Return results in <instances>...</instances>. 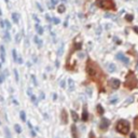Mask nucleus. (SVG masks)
<instances>
[{
  "instance_id": "obj_13",
  "label": "nucleus",
  "mask_w": 138,
  "mask_h": 138,
  "mask_svg": "<svg viewBox=\"0 0 138 138\" xmlns=\"http://www.w3.org/2000/svg\"><path fill=\"white\" fill-rule=\"evenodd\" d=\"M70 112H71V117H72V120H74V122H78V120H79V117H78V114L76 113V111L71 110Z\"/></svg>"
},
{
  "instance_id": "obj_25",
  "label": "nucleus",
  "mask_w": 138,
  "mask_h": 138,
  "mask_svg": "<svg viewBox=\"0 0 138 138\" xmlns=\"http://www.w3.org/2000/svg\"><path fill=\"white\" fill-rule=\"evenodd\" d=\"M117 101H118V97H117V96H113V97H112L111 99H110V104H112V105H114V104L117 103Z\"/></svg>"
},
{
  "instance_id": "obj_27",
  "label": "nucleus",
  "mask_w": 138,
  "mask_h": 138,
  "mask_svg": "<svg viewBox=\"0 0 138 138\" xmlns=\"http://www.w3.org/2000/svg\"><path fill=\"white\" fill-rule=\"evenodd\" d=\"M12 56H13L14 61H16V60H17V55H16V50H12Z\"/></svg>"
},
{
  "instance_id": "obj_29",
  "label": "nucleus",
  "mask_w": 138,
  "mask_h": 138,
  "mask_svg": "<svg viewBox=\"0 0 138 138\" xmlns=\"http://www.w3.org/2000/svg\"><path fill=\"white\" fill-rule=\"evenodd\" d=\"M134 124H135V127H136V129H138V117H136V118H135Z\"/></svg>"
},
{
  "instance_id": "obj_28",
  "label": "nucleus",
  "mask_w": 138,
  "mask_h": 138,
  "mask_svg": "<svg viewBox=\"0 0 138 138\" xmlns=\"http://www.w3.org/2000/svg\"><path fill=\"white\" fill-rule=\"evenodd\" d=\"M13 71H14V75H15V80H16V82H18V72H17V70H16V69H14L13 70Z\"/></svg>"
},
{
  "instance_id": "obj_19",
  "label": "nucleus",
  "mask_w": 138,
  "mask_h": 138,
  "mask_svg": "<svg viewBox=\"0 0 138 138\" xmlns=\"http://www.w3.org/2000/svg\"><path fill=\"white\" fill-rule=\"evenodd\" d=\"M14 128H15V132H16V133H22V127H21V126H19L18 124H15V125H14Z\"/></svg>"
},
{
  "instance_id": "obj_30",
  "label": "nucleus",
  "mask_w": 138,
  "mask_h": 138,
  "mask_svg": "<svg viewBox=\"0 0 138 138\" xmlns=\"http://www.w3.org/2000/svg\"><path fill=\"white\" fill-rule=\"evenodd\" d=\"M133 100H134V97H131V98H128V99H126L125 100V105H127L128 103H132Z\"/></svg>"
},
{
  "instance_id": "obj_38",
  "label": "nucleus",
  "mask_w": 138,
  "mask_h": 138,
  "mask_svg": "<svg viewBox=\"0 0 138 138\" xmlns=\"http://www.w3.org/2000/svg\"><path fill=\"white\" fill-rule=\"evenodd\" d=\"M0 26H1L2 28L4 27V22H3V21H0Z\"/></svg>"
},
{
  "instance_id": "obj_4",
  "label": "nucleus",
  "mask_w": 138,
  "mask_h": 138,
  "mask_svg": "<svg viewBox=\"0 0 138 138\" xmlns=\"http://www.w3.org/2000/svg\"><path fill=\"white\" fill-rule=\"evenodd\" d=\"M86 72L90 77H95L97 74V67L91 60H88V64H86Z\"/></svg>"
},
{
  "instance_id": "obj_3",
  "label": "nucleus",
  "mask_w": 138,
  "mask_h": 138,
  "mask_svg": "<svg viewBox=\"0 0 138 138\" xmlns=\"http://www.w3.org/2000/svg\"><path fill=\"white\" fill-rule=\"evenodd\" d=\"M97 5L101 9L115 10V4L113 0H97Z\"/></svg>"
},
{
  "instance_id": "obj_41",
  "label": "nucleus",
  "mask_w": 138,
  "mask_h": 138,
  "mask_svg": "<svg viewBox=\"0 0 138 138\" xmlns=\"http://www.w3.org/2000/svg\"><path fill=\"white\" fill-rule=\"evenodd\" d=\"M46 19H47V21H51V17H50V16H49V15H46Z\"/></svg>"
},
{
  "instance_id": "obj_10",
  "label": "nucleus",
  "mask_w": 138,
  "mask_h": 138,
  "mask_svg": "<svg viewBox=\"0 0 138 138\" xmlns=\"http://www.w3.org/2000/svg\"><path fill=\"white\" fill-rule=\"evenodd\" d=\"M89 119V113H88V110H86V107L83 108V112H82V120L84 122H86Z\"/></svg>"
},
{
  "instance_id": "obj_24",
  "label": "nucleus",
  "mask_w": 138,
  "mask_h": 138,
  "mask_svg": "<svg viewBox=\"0 0 138 138\" xmlns=\"http://www.w3.org/2000/svg\"><path fill=\"white\" fill-rule=\"evenodd\" d=\"M3 38H5V40H7V41H10V33H9V31H5L4 32V37Z\"/></svg>"
},
{
  "instance_id": "obj_17",
  "label": "nucleus",
  "mask_w": 138,
  "mask_h": 138,
  "mask_svg": "<svg viewBox=\"0 0 138 138\" xmlns=\"http://www.w3.org/2000/svg\"><path fill=\"white\" fill-rule=\"evenodd\" d=\"M19 118L22 119L23 122H26V113H25V111H21V112H19Z\"/></svg>"
},
{
  "instance_id": "obj_9",
  "label": "nucleus",
  "mask_w": 138,
  "mask_h": 138,
  "mask_svg": "<svg viewBox=\"0 0 138 138\" xmlns=\"http://www.w3.org/2000/svg\"><path fill=\"white\" fill-rule=\"evenodd\" d=\"M0 58H1L2 63H4V61H5V50H4L3 46H0Z\"/></svg>"
},
{
  "instance_id": "obj_34",
  "label": "nucleus",
  "mask_w": 138,
  "mask_h": 138,
  "mask_svg": "<svg viewBox=\"0 0 138 138\" xmlns=\"http://www.w3.org/2000/svg\"><path fill=\"white\" fill-rule=\"evenodd\" d=\"M52 21L54 22L55 24H58V23H60V19H58V18H55V17H54V18H52Z\"/></svg>"
},
{
  "instance_id": "obj_5",
  "label": "nucleus",
  "mask_w": 138,
  "mask_h": 138,
  "mask_svg": "<svg viewBox=\"0 0 138 138\" xmlns=\"http://www.w3.org/2000/svg\"><path fill=\"white\" fill-rule=\"evenodd\" d=\"M109 85H110L111 89L118 90V89H119V86L121 85V82L118 80V79H111V80L109 81Z\"/></svg>"
},
{
  "instance_id": "obj_20",
  "label": "nucleus",
  "mask_w": 138,
  "mask_h": 138,
  "mask_svg": "<svg viewBox=\"0 0 138 138\" xmlns=\"http://www.w3.org/2000/svg\"><path fill=\"white\" fill-rule=\"evenodd\" d=\"M21 39H22V35L21 33H17V35L15 36V42L16 43H19V42H21Z\"/></svg>"
},
{
  "instance_id": "obj_40",
  "label": "nucleus",
  "mask_w": 138,
  "mask_h": 138,
  "mask_svg": "<svg viewBox=\"0 0 138 138\" xmlns=\"http://www.w3.org/2000/svg\"><path fill=\"white\" fill-rule=\"evenodd\" d=\"M134 30H135V31H136V32L138 33V27H134Z\"/></svg>"
},
{
  "instance_id": "obj_6",
  "label": "nucleus",
  "mask_w": 138,
  "mask_h": 138,
  "mask_svg": "<svg viewBox=\"0 0 138 138\" xmlns=\"http://www.w3.org/2000/svg\"><path fill=\"white\" fill-rule=\"evenodd\" d=\"M117 58H118V60H119L120 61H122V63L124 64V65H128V64H129V60H128L127 57H126L124 54H123V53H118V54H117Z\"/></svg>"
},
{
  "instance_id": "obj_8",
  "label": "nucleus",
  "mask_w": 138,
  "mask_h": 138,
  "mask_svg": "<svg viewBox=\"0 0 138 138\" xmlns=\"http://www.w3.org/2000/svg\"><path fill=\"white\" fill-rule=\"evenodd\" d=\"M61 122L64 123V124H66L67 122H68V117H67V112L66 110H63L61 113Z\"/></svg>"
},
{
  "instance_id": "obj_39",
  "label": "nucleus",
  "mask_w": 138,
  "mask_h": 138,
  "mask_svg": "<svg viewBox=\"0 0 138 138\" xmlns=\"http://www.w3.org/2000/svg\"><path fill=\"white\" fill-rule=\"evenodd\" d=\"M3 79H4V78H3V76H0V83H1L2 81H3Z\"/></svg>"
},
{
  "instance_id": "obj_42",
  "label": "nucleus",
  "mask_w": 138,
  "mask_h": 138,
  "mask_svg": "<svg viewBox=\"0 0 138 138\" xmlns=\"http://www.w3.org/2000/svg\"><path fill=\"white\" fill-rule=\"evenodd\" d=\"M13 101H14V104H15V105H16V106H17V105H18V103H17V101H16L15 99H13Z\"/></svg>"
},
{
  "instance_id": "obj_14",
  "label": "nucleus",
  "mask_w": 138,
  "mask_h": 138,
  "mask_svg": "<svg viewBox=\"0 0 138 138\" xmlns=\"http://www.w3.org/2000/svg\"><path fill=\"white\" fill-rule=\"evenodd\" d=\"M36 30H37L38 35H42V33H43V28H42L39 24L36 25Z\"/></svg>"
},
{
  "instance_id": "obj_44",
  "label": "nucleus",
  "mask_w": 138,
  "mask_h": 138,
  "mask_svg": "<svg viewBox=\"0 0 138 138\" xmlns=\"http://www.w3.org/2000/svg\"><path fill=\"white\" fill-rule=\"evenodd\" d=\"M61 1H67V0H61Z\"/></svg>"
},
{
  "instance_id": "obj_26",
  "label": "nucleus",
  "mask_w": 138,
  "mask_h": 138,
  "mask_svg": "<svg viewBox=\"0 0 138 138\" xmlns=\"http://www.w3.org/2000/svg\"><path fill=\"white\" fill-rule=\"evenodd\" d=\"M4 24H5L7 29H10V28H11V24H10V22L8 21V19H4Z\"/></svg>"
},
{
  "instance_id": "obj_37",
  "label": "nucleus",
  "mask_w": 138,
  "mask_h": 138,
  "mask_svg": "<svg viewBox=\"0 0 138 138\" xmlns=\"http://www.w3.org/2000/svg\"><path fill=\"white\" fill-rule=\"evenodd\" d=\"M51 2H52V4H56L58 2V0H51Z\"/></svg>"
},
{
  "instance_id": "obj_33",
  "label": "nucleus",
  "mask_w": 138,
  "mask_h": 138,
  "mask_svg": "<svg viewBox=\"0 0 138 138\" xmlns=\"http://www.w3.org/2000/svg\"><path fill=\"white\" fill-rule=\"evenodd\" d=\"M36 4H37V7H38V9H39V11H41V12H43V9H42V7H41V5L39 4L38 2H37V3H36Z\"/></svg>"
},
{
  "instance_id": "obj_23",
  "label": "nucleus",
  "mask_w": 138,
  "mask_h": 138,
  "mask_svg": "<svg viewBox=\"0 0 138 138\" xmlns=\"http://www.w3.org/2000/svg\"><path fill=\"white\" fill-rule=\"evenodd\" d=\"M4 133H5V135H7V138H11V134H10V131H9L8 127L4 128Z\"/></svg>"
},
{
  "instance_id": "obj_18",
  "label": "nucleus",
  "mask_w": 138,
  "mask_h": 138,
  "mask_svg": "<svg viewBox=\"0 0 138 138\" xmlns=\"http://www.w3.org/2000/svg\"><path fill=\"white\" fill-rule=\"evenodd\" d=\"M33 40H35V42L37 43V46H38L39 47H41V46H42V41H41L40 39H39V38L37 37V36H36V37L33 38Z\"/></svg>"
},
{
  "instance_id": "obj_36",
  "label": "nucleus",
  "mask_w": 138,
  "mask_h": 138,
  "mask_svg": "<svg viewBox=\"0 0 138 138\" xmlns=\"http://www.w3.org/2000/svg\"><path fill=\"white\" fill-rule=\"evenodd\" d=\"M16 61H17L18 64H22V63H23V60H22V58H17V60H16Z\"/></svg>"
},
{
  "instance_id": "obj_1",
  "label": "nucleus",
  "mask_w": 138,
  "mask_h": 138,
  "mask_svg": "<svg viewBox=\"0 0 138 138\" xmlns=\"http://www.w3.org/2000/svg\"><path fill=\"white\" fill-rule=\"evenodd\" d=\"M115 129H117V131L119 132V133H121L122 135L128 134V132H129V123L126 120H120L119 122L117 123Z\"/></svg>"
},
{
  "instance_id": "obj_15",
  "label": "nucleus",
  "mask_w": 138,
  "mask_h": 138,
  "mask_svg": "<svg viewBox=\"0 0 138 138\" xmlns=\"http://www.w3.org/2000/svg\"><path fill=\"white\" fill-rule=\"evenodd\" d=\"M18 18H19V15L17 13H12V19L14 21V23H18Z\"/></svg>"
},
{
  "instance_id": "obj_31",
  "label": "nucleus",
  "mask_w": 138,
  "mask_h": 138,
  "mask_svg": "<svg viewBox=\"0 0 138 138\" xmlns=\"http://www.w3.org/2000/svg\"><path fill=\"white\" fill-rule=\"evenodd\" d=\"M31 80H32L33 84H35V85H37V81H36V77H35V76H31Z\"/></svg>"
},
{
  "instance_id": "obj_43",
  "label": "nucleus",
  "mask_w": 138,
  "mask_h": 138,
  "mask_svg": "<svg viewBox=\"0 0 138 138\" xmlns=\"http://www.w3.org/2000/svg\"><path fill=\"white\" fill-rule=\"evenodd\" d=\"M131 137L132 138H136V137H135V134H131Z\"/></svg>"
},
{
  "instance_id": "obj_32",
  "label": "nucleus",
  "mask_w": 138,
  "mask_h": 138,
  "mask_svg": "<svg viewBox=\"0 0 138 138\" xmlns=\"http://www.w3.org/2000/svg\"><path fill=\"white\" fill-rule=\"evenodd\" d=\"M126 19L127 21H133V15H126Z\"/></svg>"
},
{
  "instance_id": "obj_21",
  "label": "nucleus",
  "mask_w": 138,
  "mask_h": 138,
  "mask_svg": "<svg viewBox=\"0 0 138 138\" xmlns=\"http://www.w3.org/2000/svg\"><path fill=\"white\" fill-rule=\"evenodd\" d=\"M65 10H66V9H65V5H63V4L60 5V7H58V9H57L58 13H64V12H65Z\"/></svg>"
},
{
  "instance_id": "obj_12",
  "label": "nucleus",
  "mask_w": 138,
  "mask_h": 138,
  "mask_svg": "<svg viewBox=\"0 0 138 138\" xmlns=\"http://www.w3.org/2000/svg\"><path fill=\"white\" fill-rule=\"evenodd\" d=\"M71 134H72V137H74V138H78L77 127H76V125H72L71 126Z\"/></svg>"
},
{
  "instance_id": "obj_2",
  "label": "nucleus",
  "mask_w": 138,
  "mask_h": 138,
  "mask_svg": "<svg viewBox=\"0 0 138 138\" xmlns=\"http://www.w3.org/2000/svg\"><path fill=\"white\" fill-rule=\"evenodd\" d=\"M137 85H138L137 78L135 77V75L133 72H129L127 75V78H126V81H125V86L129 90H133L135 88H137Z\"/></svg>"
},
{
  "instance_id": "obj_22",
  "label": "nucleus",
  "mask_w": 138,
  "mask_h": 138,
  "mask_svg": "<svg viewBox=\"0 0 138 138\" xmlns=\"http://www.w3.org/2000/svg\"><path fill=\"white\" fill-rule=\"evenodd\" d=\"M97 111H98V113L99 114L104 113V109H103V107H101L100 105H97Z\"/></svg>"
},
{
  "instance_id": "obj_7",
  "label": "nucleus",
  "mask_w": 138,
  "mask_h": 138,
  "mask_svg": "<svg viewBox=\"0 0 138 138\" xmlns=\"http://www.w3.org/2000/svg\"><path fill=\"white\" fill-rule=\"evenodd\" d=\"M108 126H109V120L108 119H103L101 120L100 125H99V127L101 129H107L108 128Z\"/></svg>"
},
{
  "instance_id": "obj_16",
  "label": "nucleus",
  "mask_w": 138,
  "mask_h": 138,
  "mask_svg": "<svg viewBox=\"0 0 138 138\" xmlns=\"http://www.w3.org/2000/svg\"><path fill=\"white\" fill-rule=\"evenodd\" d=\"M108 70L110 72H114L115 71V65L114 64H112V63H110L108 65Z\"/></svg>"
},
{
  "instance_id": "obj_11",
  "label": "nucleus",
  "mask_w": 138,
  "mask_h": 138,
  "mask_svg": "<svg viewBox=\"0 0 138 138\" xmlns=\"http://www.w3.org/2000/svg\"><path fill=\"white\" fill-rule=\"evenodd\" d=\"M68 88H69V91H74L75 88H76L75 81L72 80V79H69L68 80Z\"/></svg>"
},
{
  "instance_id": "obj_35",
  "label": "nucleus",
  "mask_w": 138,
  "mask_h": 138,
  "mask_svg": "<svg viewBox=\"0 0 138 138\" xmlns=\"http://www.w3.org/2000/svg\"><path fill=\"white\" fill-rule=\"evenodd\" d=\"M61 88H65V81L64 80L61 81Z\"/></svg>"
}]
</instances>
